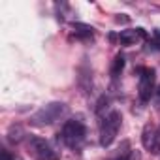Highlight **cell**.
Wrapping results in <instances>:
<instances>
[{"label":"cell","instance_id":"1","mask_svg":"<svg viewBox=\"0 0 160 160\" xmlns=\"http://www.w3.org/2000/svg\"><path fill=\"white\" fill-rule=\"evenodd\" d=\"M66 111H68L66 104H62V102H51V104L43 106L42 109H38L30 117V122L36 124V126H49V124L57 122Z\"/></svg>","mask_w":160,"mask_h":160},{"label":"cell","instance_id":"2","mask_svg":"<svg viewBox=\"0 0 160 160\" xmlns=\"http://www.w3.org/2000/svg\"><path fill=\"white\" fill-rule=\"evenodd\" d=\"M60 139L68 145V147H77L85 141V136H87V128L81 121L77 119H72V121H66L62 130H60Z\"/></svg>","mask_w":160,"mask_h":160},{"label":"cell","instance_id":"3","mask_svg":"<svg viewBox=\"0 0 160 160\" xmlns=\"http://www.w3.org/2000/svg\"><path fill=\"white\" fill-rule=\"evenodd\" d=\"M121 113L119 111H109L102 122H100V145L102 147H109L113 143V139L117 138V132L121 128Z\"/></svg>","mask_w":160,"mask_h":160},{"label":"cell","instance_id":"4","mask_svg":"<svg viewBox=\"0 0 160 160\" xmlns=\"http://www.w3.org/2000/svg\"><path fill=\"white\" fill-rule=\"evenodd\" d=\"M28 151L36 160H58V152L42 138H30Z\"/></svg>","mask_w":160,"mask_h":160},{"label":"cell","instance_id":"5","mask_svg":"<svg viewBox=\"0 0 160 160\" xmlns=\"http://www.w3.org/2000/svg\"><path fill=\"white\" fill-rule=\"evenodd\" d=\"M154 92V70L141 68L139 70V100L149 102Z\"/></svg>","mask_w":160,"mask_h":160},{"label":"cell","instance_id":"6","mask_svg":"<svg viewBox=\"0 0 160 160\" xmlns=\"http://www.w3.org/2000/svg\"><path fill=\"white\" fill-rule=\"evenodd\" d=\"M143 36H145L143 28H132V30H122V32L119 34V40H121L122 45H134V43L139 42Z\"/></svg>","mask_w":160,"mask_h":160},{"label":"cell","instance_id":"7","mask_svg":"<svg viewBox=\"0 0 160 160\" xmlns=\"http://www.w3.org/2000/svg\"><path fill=\"white\" fill-rule=\"evenodd\" d=\"M154 132H156V128H152L151 124H145V128H143V132H141V141H143V147H145V149H149V151H151L152 141H154Z\"/></svg>","mask_w":160,"mask_h":160},{"label":"cell","instance_id":"8","mask_svg":"<svg viewBox=\"0 0 160 160\" xmlns=\"http://www.w3.org/2000/svg\"><path fill=\"white\" fill-rule=\"evenodd\" d=\"M72 28H73V34L79 36V38H91V36H92V30H94L92 27L83 25V23H73Z\"/></svg>","mask_w":160,"mask_h":160},{"label":"cell","instance_id":"9","mask_svg":"<svg viewBox=\"0 0 160 160\" xmlns=\"http://www.w3.org/2000/svg\"><path fill=\"white\" fill-rule=\"evenodd\" d=\"M122 68H124V57L122 55H117L113 58V64H111V75L113 77H119L121 72H122Z\"/></svg>","mask_w":160,"mask_h":160},{"label":"cell","instance_id":"10","mask_svg":"<svg viewBox=\"0 0 160 160\" xmlns=\"http://www.w3.org/2000/svg\"><path fill=\"white\" fill-rule=\"evenodd\" d=\"M21 138H23V128H21V126H13V128L8 132V139H10L12 143H17Z\"/></svg>","mask_w":160,"mask_h":160},{"label":"cell","instance_id":"11","mask_svg":"<svg viewBox=\"0 0 160 160\" xmlns=\"http://www.w3.org/2000/svg\"><path fill=\"white\" fill-rule=\"evenodd\" d=\"M151 152H154V154H160V126H158V128H156V132H154V141H152Z\"/></svg>","mask_w":160,"mask_h":160},{"label":"cell","instance_id":"12","mask_svg":"<svg viewBox=\"0 0 160 160\" xmlns=\"http://www.w3.org/2000/svg\"><path fill=\"white\" fill-rule=\"evenodd\" d=\"M0 160H15V156L8 149H2V151H0Z\"/></svg>","mask_w":160,"mask_h":160},{"label":"cell","instance_id":"13","mask_svg":"<svg viewBox=\"0 0 160 160\" xmlns=\"http://www.w3.org/2000/svg\"><path fill=\"white\" fill-rule=\"evenodd\" d=\"M113 160H138V156H136V152H128V154L117 156V158H113Z\"/></svg>","mask_w":160,"mask_h":160},{"label":"cell","instance_id":"14","mask_svg":"<svg viewBox=\"0 0 160 160\" xmlns=\"http://www.w3.org/2000/svg\"><path fill=\"white\" fill-rule=\"evenodd\" d=\"M156 96H158V100H160V85H158V89H156Z\"/></svg>","mask_w":160,"mask_h":160},{"label":"cell","instance_id":"15","mask_svg":"<svg viewBox=\"0 0 160 160\" xmlns=\"http://www.w3.org/2000/svg\"><path fill=\"white\" fill-rule=\"evenodd\" d=\"M154 34H156V38H160V28H158V30H154Z\"/></svg>","mask_w":160,"mask_h":160}]
</instances>
